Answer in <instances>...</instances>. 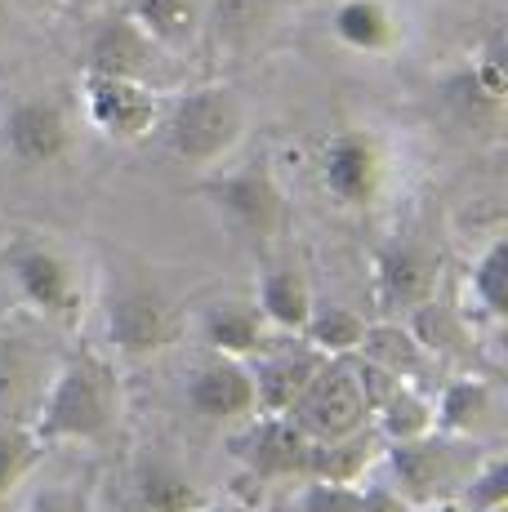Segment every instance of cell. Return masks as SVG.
Listing matches in <instances>:
<instances>
[{
    "instance_id": "6da1fadb",
    "label": "cell",
    "mask_w": 508,
    "mask_h": 512,
    "mask_svg": "<svg viewBox=\"0 0 508 512\" xmlns=\"http://www.w3.org/2000/svg\"><path fill=\"white\" fill-rule=\"evenodd\" d=\"M116 410H121V388H116L112 361L94 348H63L32 432L45 446H54V441H99L116 423Z\"/></svg>"
},
{
    "instance_id": "7a4b0ae2",
    "label": "cell",
    "mask_w": 508,
    "mask_h": 512,
    "mask_svg": "<svg viewBox=\"0 0 508 512\" xmlns=\"http://www.w3.org/2000/svg\"><path fill=\"white\" fill-rule=\"evenodd\" d=\"M486 459V446L477 437H455V432H424L415 441H393L384 446L388 486L406 499L410 508L455 504L464 481Z\"/></svg>"
},
{
    "instance_id": "3957f363",
    "label": "cell",
    "mask_w": 508,
    "mask_h": 512,
    "mask_svg": "<svg viewBox=\"0 0 508 512\" xmlns=\"http://www.w3.org/2000/svg\"><path fill=\"white\" fill-rule=\"evenodd\" d=\"M161 125H165V143L183 165L214 170L246 139V98L223 81L197 85V90H183L165 107Z\"/></svg>"
},
{
    "instance_id": "277c9868",
    "label": "cell",
    "mask_w": 508,
    "mask_h": 512,
    "mask_svg": "<svg viewBox=\"0 0 508 512\" xmlns=\"http://www.w3.org/2000/svg\"><path fill=\"white\" fill-rule=\"evenodd\" d=\"M58 357L63 348H54L50 321H41L36 312L0 317V423L32 428L54 383Z\"/></svg>"
},
{
    "instance_id": "5b68a950",
    "label": "cell",
    "mask_w": 508,
    "mask_h": 512,
    "mask_svg": "<svg viewBox=\"0 0 508 512\" xmlns=\"http://www.w3.org/2000/svg\"><path fill=\"white\" fill-rule=\"evenodd\" d=\"M5 277L14 281L18 299L27 303V312H36L50 326H76L85 312V277L76 268V259L50 236L23 232L5 245L0 254Z\"/></svg>"
},
{
    "instance_id": "8992f818",
    "label": "cell",
    "mask_w": 508,
    "mask_h": 512,
    "mask_svg": "<svg viewBox=\"0 0 508 512\" xmlns=\"http://www.w3.org/2000/svg\"><path fill=\"white\" fill-rule=\"evenodd\" d=\"M197 192L232 223V232L246 236L254 245H272L290 223L286 192H281V179H277L268 156H250V161L237 165V170L214 174V179H205Z\"/></svg>"
},
{
    "instance_id": "52a82bcc",
    "label": "cell",
    "mask_w": 508,
    "mask_h": 512,
    "mask_svg": "<svg viewBox=\"0 0 508 512\" xmlns=\"http://www.w3.org/2000/svg\"><path fill=\"white\" fill-rule=\"evenodd\" d=\"M179 339V312L165 299L161 285L143 277H125L107 299V343L130 361L156 357Z\"/></svg>"
},
{
    "instance_id": "ba28073f",
    "label": "cell",
    "mask_w": 508,
    "mask_h": 512,
    "mask_svg": "<svg viewBox=\"0 0 508 512\" xmlns=\"http://www.w3.org/2000/svg\"><path fill=\"white\" fill-rule=\"evenodd\" d=\"M290 419L304 428L308 441H330L344 437V432H357L370 423V401L361 392L353 352L348 357H326L317 366V374L308 379L304 397L290 406Z\"/></svg>"
},
{
    "instance_id": "9c48e42d",
    "label": "cell",
    "mask_w": 508,
    "mask_h": 512,
    "mask_svg": "<svg viewBox=\"0 0 508 512\" xmlns=\"http://www.w3.org/2000/svg\"><path fill=\"white\" fill-rule=\"evenodd\" d=\"M317 170L321 187L344 210H370V205H379V196L388 187V147L375 130L353 125V130H339L321 143Z\"/></svg>"
},
{
    "instance_id": "30bf717a",
    "label": "cell",
    "mask_w": 508,
    "mask_h": 512,
    "mask_svg": "<svg viewBox=\"0 0 508 512\" xmlns=\"http://www.w3.org/2000/svg\"><path fill=\"white\" fill-rule=\"evenodd\" d=\"M81 107L85 121L112 143H139L161 125V94L148 81H130V76H103L85 72L81 81Z\"/></svg>"
},
{
    "instance_id": "8fae6325",
    "label": "cell",
    "mask_w": 508,
    "mask_h": 512,
    "mask_svg": "<svg viewBox=\"0 0 508 512\" xmlns=\"http://www.w3.org/2000/svg\"><path fill=\"white\" fill-rule=\"evenodd\" d=\"M0 139H5V152L14 156L18 165L45 170V165H63L67 156H72L76 121L58 98L32 94V98H18V103L5 112Z\"/></svg>"
},
{
    "instance_id": "7c38bea8",
    "label": "cell",
    "mask_w": 508,
    "mask_h": 512,
    "mask_svg": "<svg viewBox=\"0 0 508 512\" xmlns=\"http://www.w3.org/2000/svg\"><path fill=\"white\" fill-rule=\"evenodd\" d=\"M442 285V254L428 241H388L375 250V303L388 317H410Z\"/></svg>"
},
{
    "instance_id": "4fadbf2b",
    "label": "cell",
    "mask_w": 508,
    "mask_h": 512,
    "mask_svg": "<svg viewBox=\"0 0 508 512\" xmlns=\"http://www.w3.org/2000/svg\"><path fill=\"white\" fill-rule=\"evenodd\" d=\"M232 455L259 481H304L312 441L290 415H250L232 437Z\"/></svg>"
},
{
    "instance_id": "5bb4252c",
    "label": "cell",
    "mask_w": 508,
    "mask_h": 512,
    "mask_svg": "<svg viewBox=\"0 0 508 512\" xmlns=\"http://www.w3.org/2000/svg\"><path fill=\"white\" fill-rule=\"evenodd\" d=\"M188 406L210 423H246L254 410V374L250 361L223 357V352L205 348L188 370Z\"/></svg>"
},
{
    "instance_id": "9a60e30c",
    "label": "cell",
    "mask_w": 508,
    "mask_h": 512,
    "mask_svg": "<svg viewBox=\"0 0 508 512\" xmlns=\"http://www.w3.org/2000/svg\"><path fill=\"white\" fill-rule=\"evenodd\" d=\"M321 361L326 357L312 348L304 334H277V339L250 361L254 406H259L263 415H290V406L304 397L308 379L317 374Z\"/></svg>"
},
{
    "instance_id": "2e32d148",
    "label": "cell",
    "mask_w": 508,
    "mask_h": 512,
    "mask_svg": "<svg viewBox=\"0 0 508 512\" xmlns=\"http://www.w3.org/2000/svg\"><path fill=\"white\" fill-rule=\"evenodd\" d=\"M165 49L134 23L130 14H112L103 18L90 32V49H85V72H103V76H130V81H148L161 67Z\"/></svg>"
},
{
    "instance_id": "e0dca14e",
    "label": "cell",
    "mask_w": 508,
    "mask_h": 512,
    "mask_svg": "<svg viewBox=\"0 0 508 512\" xmlns=\"http://www.w3.org/2000/svg\"><path fill=\"white\" fill-rule=\"evenodd\" d=\"M281 0H201V36L214 54H254L272 36Z\"/></svg>"
},
{
    "instance_id": "ac0fdd59",
    "label": "cell",
    "mask_w": 508,
    "mask_h": 512,
    "mask_svg": "<svg viewBox=\"0 0 508 512\" xmlns=\"http://www.w3.org/2000/svg\"><path fill=\"white\" fill-rule=\"evenodd\" d=\"M446 98L468 125H495L504 116L508 98V67H504V45L500 36H491L486 49L446 81Z\"/></svg>"
},
{
    "instance_id": "d6986e66",
    "label": "cell",
    "mask_w": 508,
    "mask_h": 512,
    "mask_svg": "<svg viewBox=\"0 0 508 512\" xmlns=\"http://www.w3.org/2000/svg\"><path fill=\"white\" fill-rule=\"evenodd\" d=\"M330 32L353 54H393L402 45V14L393 0H339Z\"/></svg>"
},
{
    "instance_id": "ffe728a7",
    "label": "cell",
    "mask_w": 508,
    "mask_h": 512,
    "mask_svg": "<svg viewBox=\"0 0 508 512\" xmlns=\"http://www.w3.org/2000/svg\"><path fill=\"white\" fill-rule=\"evenodd\" d=\"M201 339L210 352H223V357H237V361H254L272 339L277 330L268 326V317L259 312V303H214L205 308L201 317Z\"/></svg>"
},
{
    "instance_id": "44dd1931",
    "label": "cell",
    "mask_w": 508,
    "mask_h": 512,
    "mask_svg": "<svg viewBox=\"0 0 508 512\" xmlns=\"http://www.w3.org/2000/svg\"><path fill=\"white\" fill-rule=\"evenodd\" d=\"M384 459V437L375 428H357L344 437L330 441H312L308 455V477L317 481H339V486H361V481L375 472V464Z\"/></svg>"
},
{
    "instance_id": "7402d4cb",
    "label": "cell",
    "mask_w": 508,
    "mask_h": 512,
    "mask_svg": "<svg viewBox=\"0 0 508 512\" xmlns=\"http://www.w3.org/2000/svg\"><path fill=\"white\" fill-rule=\"evenodd\" d=\"M433 406H437V428H442V432H455V437H477V441H482V432L495 423V415H500L495 383L482 379V374L451 379Z\"/></svg>"
},
{
    "instance_id": "603a6c76",
    "label": "cell",
    "mask_w": 508,
    "mask_h": 512,
    "mask_svg": "<svg viewBox=\"0 0 508 512\" xmlns=\"http://www.w3.org/2000/svg\"><path fill=\"white\" fill-rule=\"evenodd\" d=\"M259 312L268 317V326L277 334H304L312 308H317V299H312V285L304 277V268L299 263H277V268L263 272L259 281Z\"/></svg>"
},
{
    "instance_id": "cb8c5ba5",
    "label": "cell",
    "mask_w": 508,
    "mask_h": 512,
    "mask_svg": "<svg viewBox=\"0 0 508 512\" xmlns=\"http://www.w3.org/2000/svg\"><path fill=\"white\" fill-rule=\"evenodd\" d=\"M357 357L370 361V366L388 370L393 379H419L428 370V348L415 339V330L402 326V321H375V326L361 330Z\"/></svg>"
},
{
    "instance_id": "d4e9b609",
    "label": "cell",
    "mask_w": 508,
    "mask_h": 512,
    "mask_svg": "<svg viewBox=\"0 0 508 512\" xmlns=\"http://www.w3.org/2000/svg\"><path fill=\"white\" fill-rule=\"evenodd\" d=\"M370 428L384 437V446H393V441H415V437H424V432L437 428V406L415 379H402L375 406Z\"/></svg>"
},
{
    "instance_id": "484cf974",
    "label": "cell",
    "mask_w": 508,
    "mask_h": 512,
    "mask_svg": "<svg viewBox=\"0 0 508 512\" xmlns=\"http://www.w3.org/2000/svg\"><path fill=\"white\" fill-rule=\"evenodd\" d=\"M125 14H130L165 54H170V49H188L201 36V0H130Z\"/></svg>"
},
{
    "instance_id": "4316f807",
    "label": "cell",
    "mask_w": 508,
    "mask_h": 512,
    "mask_svg": "<svg viewBox=\"0 0 508 512\" xmlns=\"http://www.w3.org/2000/svg\"><path fill=\"white\" fill-rule=\"evenodd\" d=\"M139 499L148 512H197L205 508V490L188 477L179 464H165V459H152L139 472Z\"/></svg>"
},
{
    "instance_id": "83f0119b",
    "label": "cell",
    "mask_w": 508,
    "mask_h": 512,
    "mask_svg": "<svg viewBox=\"0 0 508 512\" xmlns=\"http://www.w3.org/2000/svg\"><path fill=\"white\" fill-rule=\"evenodd\" d=\"M361 330H366V321H361L353 308H312L304 339L321 357H348V352H357Z\"/></svg>"
},
{
    "instance_id": "f1b7e54d",
    "label": "cell",
    "mask_w": 508,
    "mask_h": 512,
    "mask_svg": "<svg viewBox=\"0 0 508 512\" xmlns=\"http://www.w3.org/2000/svg\"><path fill=\"white\" fill-rule=\"evenodd\" d=\"M473 299L482 303V312L491 321L508 317V241L495 236L491 245L482 250V259L473 263Z\"/></svg>"
},
{
    "instance_id": "f546056e",
    "label": "cell",
    "mask_w": 508,
    "mask_h": 512,
    "mask_svg": "<svg viewBox=\"0 0 508 512\" xmlns=\"http://www.w3.org/2000/svg\"><path fill=\"white\" fill-rule=\"evenodd\" d=\"M464 512H504L508 508V459L504 450H486V459L473 468L455 499Z\"/></svg>"
},
{
    "instance_id": "4dcf8cb0",
    "label": "cell",
    "mask_w": 508,
    "mask_h": 512,
    "mask_svg": "<svg viewBox=\"0 0 508 512\" xmlns=\"http://www.w3.org/2000/svg\"><path fill=\"white\" fill-rule=\"evenodd\" d=\"M45 441L32 428H18V423H0V499H9V490L23 486V477L36 468Z\"/></svg>"
},
{
    "instance_id": "1f68e13d",
    "label": "cell",
    "mask_w": 508,
    "mask_h": 512,
    "mask_svg": "<svg viewBox=\"0 0 508 512\" xmlns=\"http://www.w3.org/2000/svg\"><path fill=\"white\" fill-rule=\"evenodd\" d=\"M361 486H339V481L304 477L299 495L290 499L286 512H361Z\"/></svg>"
},
{
    "instance_id": "d6a6232c",
    "label": "cell",
    "mask_w": 508,
    "mask_h": 512,
    "mask_svg": "<svg viewBox=\"0 0 508 512\" xmlns=\"http://www.w3.org/2000/svg\"><path fill=\"white\" fill-rule=\"evenodd\" d=\"M23 512H85V499L67 486H50V490H41V495L27 499Z\"/></svg>"
},
{
    "instance_id": "836d02e7",
    "label": "cell",
    "mask_w": 508,
    "mask_h": 512,
    "mask_svg": "<svg viewBox=\"0 0 508 512\" xmlns=\"http://www.w3.org/2000/svg\"><path fill=\"white\" fill-rule=\"evenodd\" d=\"M361 495H366L361 499V512H415L393 486H388V481L384 486H361Z\"/></svg>"
},
{
    "instance_id": "e575fe53",
    "label": "cell",
    "mask_w": 508,
    "mask_h": 512,
    "mask_svg": "<svg viewBox=\"0 0 508 512\" xmlns=\"http://www.w3.org/2000/svg\"><path fill=\"white\" fill-rule=\"evenodd\" d=\"M415 512H464L459 504H433V508H415Z\"/></svg>"
},
{
    "instance_id": "d590c367",
    "label": "cell",
    "mask_w": 508,
    "mask_h": 512,
    "mask_svg": "<svg viewBox=\"0 0 508 512\" xmlns=\"http://www.w3.org/2000/svg\"><path fill=\"white\" fill-rule=\"evenodd\" d=\"M5 27H9V0H0V36H5Z\"/></svg>"
},
{
    "instance_id": "8d00e7d4",
    "label": "cell",
    "mask_w": 508,
    "mask_h": 512,
    "mask_svg": "<svg viewBox=\"0 0 508 512\" xmlns=\"http://www.w3.org/2000/svg\"><path fill=\"white\" fill-rule=\"evenodd\" d=\"M197 512H246V508H210V504H205V508H197Z\"/></svg>"
},
{
    "instance_id": "74e56055",
    "label": "cell",
    "mask_w": 508,
    "mask_h": 512,
    "mask_svg": "<svg viewBox=\"0 0 508 512\" xmlns=\"http://www.w3.org/2000/svg\"><path fill=\"white\" fill-rule=\"evenodd\" d=\"M0 317H5V303H0Z\"/></svg>"
},
{
    "instance_id": "f35d334b",
    "label": "cell",
    "mask_w": 508,
    "mask_h": 512,
    "mask_svg": "<svg viewBox=\"0 0 508 512\" xmlns=\"http://www.w3.org/2000/svg\"><path fill=\"white\" fill-rule=\"evenodd\" d=\"M9 5H18V0H9Z\"/></svg>"
}]
</instances>
